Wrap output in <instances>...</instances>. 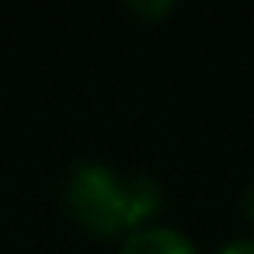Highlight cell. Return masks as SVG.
<instances>
[{
	"label": "cell",
	"mask_w": 254,
	"mask_h": 254,
	"mask_svg": "<svg viewBox=\"0 0 254 254\" xmlns=\"http://www.w3.org/2000/svg\"><path fill=\"white\" fill-rule=\"evenodd\" d=\"M66 205L70 216L94 237H119L122 230H129L122 174L101 160H84L70 171Z\"/></svg>",
	"instance_id": "6da1fadb"
},
{
	"label": "cell",
	"mask_w": 254,
	"mask_h": 254,
	"mask_svg": "<svg viewBox=\"0 0 254 254\" xmlns=\"http://www.w3.org/2000/svg\"><path fill=\"white\" fill-rule=\"evenodd\" d=\"M126 185V216H129V230H143L150 219L160 216L164 209V191L150 174H129L122 178Z\"/></svg>",
	"instance_id": "7a4b0ae2"
},
{
	"label": "cell",
	"mask_w": 254,
	"mask_h": 254,
	"mask_svg": "<svg viewBox=\"0 0 254 254\" xmlns=\"http://www.w3.org/2000/svg\"><path fill=\"white\" fill-rule=\"evenodd\" d=\"M119 254H195V244L174 226H143L126 237Z\"/></svg>",
	"instance_id": "3957f363"
},
{
	"label": "cell",
	"mask_w": 254,
	"mask_h": 254,
	"mask_svg": "<svg viewBox=\"0 0 254 254\" xmlns=\"http://www.w3.org/2000/svg\"><path fill=\"white\" fill-rule=\"evenodd\" d=\"M136 18H167L174 11V4H167V0H160V4H126Z\"/></svg>",
	"instance_id": "277c9868"
},
{
	"label": "cell",
	"mask_w": 254,
	"mask_h": 254,
	"mask_svg": "<svg viewBox=\"0 0 254 254\" xmlns=\"http://www.w3.org/2000/svg\"><path fill=\"white\" fill-rule=\"evenodd\" d=\"M216 254H254V240H230V244L219 247Z\"/></svg>",
	"instance_id": "5b68a950"
},
{
	"label": "cell",
	"mask_w": 254,
	"mask_h": 254,
	"mask_svg": "<svg viewBox=\"0 0 254 254\" xmlns=\"http://www.w3.org/2000/svg\"><path fill=\"white\" fill-rule=\"evenodd\" d=\"M240 209H244V216L254 223V181L244 188V195H240Z\"/></svg>",
	"instance_id": "8992f818"
}]
</instances>
